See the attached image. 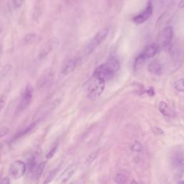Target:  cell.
<instances>
[{
	"label": "cell",
	"instance_id": "4316f807",
	"mask_svg": "<svg viewBox=\"0 0 184 184\" xmlns=\"http://www.w3.org/2000/svg\"><path fill=\"white\" fill-rule=\"evenodd\" d=\"M184 7V1H181L178 3V7L180 8H182V7Z\"/></svg>",
	"mask_w": 184,
	"mask_h": 184
},
{
	"label": "cell",
	"instance_id": "d4e9b609",
	"mask_svg": "<svg viewBox=\"0 0 184 184\" xmlns=\"http://www.w3.org/2000/svg\"><path fill=\"white\" fill-rule=\"evenodd\" d=\"M13 5H14V7H20L22 5V2L21 1H14L13 2Z\"/></svg>",
	"mask_w": 184,
	"mask_h": 184
},
{
	"label": "cell",
	"instance_id": "30bf717a",
	"mask_svg": "<svg viewBox=\"0 0 184 184\" xmlns=\"http://www.w3.org/2000/svg\"><path fill=\"white\" fill-rule=\"evenodd\" d=\"M159 51V46L156 43H152L148 45L145 48L144 51L141 53V55L145 59L152 58L157 54V53Z\"/></svg>",
	"mask_w": 184,
	"mask_h": 184
},
{
	"label": "cell",
	"instance_id": "9c48e42d",
	"mask_svg": "<svg viewBox=\"0 0 184 184\" xmlns=\"http://www.w3.org/2000/svg\"><path fill=\"white\" fill-rule=\"evenodd\" d=\"M78 63H79V58H73L70 59L63 67L61 73L64 76H67L72 73L77 66Z\"/></svg>",
	"mask_w": 184,
	"mask_h": 184
},
{
	"label": "cell",
	"instance_id": "f546056e",
	"mask_svg": "<svg viewBox=\"0 0 184 184\" xmlns=\"http://www.w3.org/2000/svg\"><path fill=\"white\" fill-rule=\"evenodd\" d=\"M71 184H72V183H71Z\"/></svg>",
	"mask_w": 184,
	"mask_h": 184
},
{
	"label": "cell",
	"instance_id": "ac0fdd59",
	"mask_svg": "<svg viewBox=\"0 0 184 184\" xmlns=\"http://www.w3.org/2000/svg\"><path fill=\"white\" fill-rule=\"evenodd\" d=\"M174 162L178 167H183L184 165V158L179 153H178L175 155Z\"/></svg>",
	"mask_w": 184,
	"mask_h": 184
},
{
	"label": "cell",
	"instance_id": "ba28073f",
	"mask_svg": "<svg viewBox=\"0 0 184 184\" xmlns=\"http://www.w3.org/2000/svg\"><path fill=\"white\" fill-rule=\"evenodd\" d=\"M173 37V31L171 27H166L163 30L160 38V42L163 47H167L172 41Z\"/></svg>",
	"mask_w": 184,
	"mask_h": 184
},
{
	"label": "cell",
	"instance_id": "9a60e30c",
	"mask_svg": "<svg viewBox=\"0 0 184 184\" xmlns=\"http://www.w3.org/2000/svg\"><path fill=\"white\" fill-rule=\"evenodd\" d=\"M98 152H99V150H96V151L92 152V153H91L90 155H89L88 157H86V161H85V163H86V165H91L94 161H95L98 155Z\"/></svg>",
	"mask_w": 184,
	"mask_h": 184
},
{
	"label": "cell",
	"instance_id": "277c9868",
	"mask_svg": "<svg viewBox=\"0 0 184 184\" xmlns=\"http://www.w3.org/2000/svg\"><path fill=\"white\" fill-rule=\"evenodd\" d=\"M33 96V89L32 87L30 86L25 87V89L22 92L17 110L21 112V111L25 110V109H27L29 107V105L30 104L31 101H32Z\"/></svg>",
	"mask_w": 184,
	"mask_h": 184
},
{
	"label": "cell",
	"instance_id": "6da1fadb",
	"mask_svg": "<svg viewBox=\"0 0 184 184\" xmlns=\"http://www.w3.org/2000/svg\"><path fill=\"white\" fill-rule=\"evenodd\" d=\"M120 68V64L119 61L115 58H112L107 63L96 67L93 72V77L106 81L111 79L114 76L115 73L118 71Z\"/></svg>",
	"mask_w": 184,
	"mask_h": 184
},
{
	"label": "cell",
	"instance_id": "8fae6325",
	"mask_svg": "<svg viewBox=\"0 0 184 184\" xmlns=\"http://www.w3.org/2000/svg\"><path fill=\"white\" fill-rule=\"evenodd\" d=\"M148 70H150V72L154 74H156V75H161V73H162V67H161V65L159 64V63L154 62L150 63L148 66Z\"/></svg>",
	"mask_w": 184,
	"mask_h": 184
},
{
	"label": "cell",
	"instance_id": "4fadbf2b",
	"mask_svg": "<svg viewBox=\"0 0 184 184\" xmlns=\"http://www.w3.org/2000/svg\"><path fill=\"white\" fill-rule=\"evenodd\" d=\"M45 164L46 162H42L41 163H40V164L36 167L35 171L33 172V178H34L35 180H38L39 178H40V176H41L42 172H43L44 170L45 167Z\"/></svg>",
	"mask_w": 184,
	"mask_h": 184
},
{
	"label": "cell",
	"instance_id": "83f0119b",
	"mask_svg": "<svg viewBox=\"0 0 184 184\" xmlns=\"http://www.w3.org/2000/svg\"><path fill=\"white\" fill-rule=\"evenodd\" d=\"M131 184H138V183H137V182L136 181H135V180H133V181H132Z\"/></svg>",
	"mask_w": 184,
	"mask_h": 184
},
{
	"label": "cell",
	"instance_id": "7c38bea8",
	"mask_svg": "<svg viewBox=\"0 0 184 184\" xmlns=\"http://www.w3.org/2000/svg\"><path fill=\"white\" fill-rule=\"evenodd\" d=\"M158 108H159L160 111H161V112L162 113L164 116L169 117L171 115V113H172L171 109L169 107V106L167 104V103H165V101L160 102L159 105H158Z\"/></svg>",
	"mask_w": 184,
	"mask_h": 184
},
{
	"label": "cell",
	"instance_id": "484cf974",
	"mask_svg": "<svg viewBox=\"0 0 184 184\" xmlns=\"http://www.w3.org/2000/svg\"><path fill=\"white\" fill-rule=\"evenodd\" d=\"M0 184H10V180H9V178H3V179L2 180L1 183Z\"/></svg>",
	"mask_w": 184,
	"mask_h": 184
},
{
	"label": "cell",
	"instance_id": "7a4b0ae2",
	"mask_svg": "<svg viewBox=\"0 0 184 184\" xmlns=\"http://www.w3.org/2000/svg\"><path fill=\"white\" fill-rule=\"evenodd\" d=\"M106 81L104 80L92 77L86 89L87 97L95 100L101 95L105 89Z\"/></svg>",
	"mask_w": 184,
	"mask_h": 184
},
{
	"label": "cell",
	"instance_id": "cb8c5ba5",
	"mask_svg": "<svg viewBox=\"0 0 184 184\" xmlns=\"http://www.w3.org/2000/svg\"><path fill=\"white\" fill-rule=\"evenodd\" d=\"M57 149V147H55V148H53V149H52L51 151H50L47 154V155H46V157H47L48 159H51L52 157H53V155H54L55 151H56Z\"/></svg>",
	"mask_w": 184,
	"mask_h": 184
},
{
	"label": "cell",
	"instance_id": "44dd1931",
	"mask_svg": "<svg viewBox=\"0 0 184 184\" xmlns=\"http://www.w3.org/2000/svg\"><path fill=\"white\" fill-rule=\"evenodd\" d=\"M10 128L6 127V126H2V127H0V138L7 136L9 133H10Z\"/></svg>",
	"mask_w": 184,
	"mask_h": 184
},
{
	"label": "cell",
	"instance_id": "52a82bcc",
	"mask_svg": "<svg viewBox=\"0 0 184 184\" xmlns=\"http://www.w3.org/2000/svg\"><path fill=\"white\" fill-rule=\"evenodd\" d=\"M152 11H153V10H152V5L151 2H149L148 6L145 9V10H143L140 14L135 16L133 18V22L135 24H137V25H140V24L143 23V22L149 19L150 17L152 15Z\"/></svg>",
	"mask_w": 184,
	"mask_h": 184
},
{
	"label": "cell",
	"instance_id": "5b68a950",
	"mask_svg": "<svg viewBox=\"0 0 184 184\" xmlns=\"http://www.w3.org/2000/svg\"><path fill=\"white\" fill-rule=\"evenodd\" d=\"M26 168H27V166L23 161L17 160V161H14V162L12 163L9 170H10V173L13 178L19 179L25 173Z\"/></svg>",
	"mask_w": 184,
	"mask_h": 184
},
{
	"label": "cell",
	"instance_id": "f1b7e54d",
	"mask_svg": "<svg viewBox=\"0 0 184 184\" xmlns=\"http://www.w3.org/2000/svg\"><path fill=\"white\" fill-rule=\"evenodd\" d=\"M178 184H184V181H181L178 183Z\"/></svg>",
	"mask_w": 184,
	"mask_h": 184
},
{
	"label": "cell",
	"instance_id": "8992f818",
	"mask_svg": "<svg viewBox=\"0 0 184 184\" xmlns=\"http://www.w3.org/2000/svg\"><path fill=\"white\" fill-rule=\"evenodd\" d=\"M78 167H79V164H78V163H74V164H72L70 165V166H68V168L61 174V176H59L58 178V183H66V182L73 176V174L75 173L76 170H77Z\"/></svg>",
	"mask_w": 184,
	"mask_h": 184
},
{
	"label": "cell",
	"instance_id": "5bb4252c",
	"mask_svg": "<svg viewBox=\"0 0 184 184\" xmlns=\"http://www.w3.org/2000/svg\"><path fill=\"white\" fill-rule=\"evenodd\" d=\"M36 38V33H29L24 37V42L25 44H31L35 41Z\"/></svg>",
	"mask_w": 184,
	"mask_h": 184
},
{
	"label": "cell",
	"instance_id": "2e32d148",
	"mask_svg": "<svg viewBox=\"0 0 184 184\" xmlns=\"http://www.w3.org/2000/svg\"><path fill=\"white\" fill-rule=\"evenodd\" d=\"M59 168H55L53 170H52V171L49 174H48V176H47V178L45 179V181L43 182V183L42 184H48L49 183H51V182L53 181V179H54L55 176H56V174L58 173V172Z\"/></svg>",
	"mask_w": 184,
	"mask_h": 184
},
{
	"label": "cell",
	"instance_id": "7402d4cb",
	"mask_svg": "<svg viewBox=\"0 0 184 184\" xmlns=\"http://www.w3.org/2000/svg\"><path fill=\"white\" fill-rule=\"evenodd\" d=\"M131 149H132V150H133V151L140 152V151H141V150H142V145H141V143L140 142H138V141H136V142H135L133 145Z\"/></svg>",
	"mask_w": 184,
	"mask_h": 184
},
{
	"label": "cell",
	"instance_id": "d6986e66",
	"mask_svg": "<svg viewBox=\"0 0 184 184\" xmlns=\"http://www.w3.org/2000/svg\"><path fill=\"white\" fill-rule=\"evenodd\" d=\"M115 181L118 184H125L126 183V177L122 173L117 174L115 177Z\"/></svg>",
	"mask_w": 184,
	"mask_h": 184
},
{
	"label": "cell",
	"instance_id": "603a6c76",
	"mask_svg": "<svg viewBox=\"0 0 184 184\" xmlns=\"http://www.w3.org/2000/svg\"><path fill=\"white\" fill-rule=\"evenodd\" d=\"M7 97V96L6 94H2V95L0 96V111L4 108L5 104H6Z\"/></svg>",
	"mask_w": 184,
	"mask_h": 184
},
{
	"label": "cell",
	"instance_id": "ffe728a7",
	"mask_svg": "<svg viewBox=\"0 0 184 184\" xmlns=\"http://www.w3.org/2000/svg\"><path fill=\"white\" fill-rule=\"evenodd\" d=\"M175 88L179 92H184V79H180L175 83Z\"/></svg>",
	"mask_w": 184,
	"mask_h": 184
},
{
	"label": "cell",
	"instance_id": "3957f363",
	"mask_svg": "<svg viewBox=\"0 0 184 184\" xmlns=\"http://www.w3.org/2000/svg\"><path fill=\"white\" fill-rule=\"evenodd\" d=\"M108 33V27H104V28L101 29V30L98 31V33H96V35L94 36V38L92 39L90 42H89L86 46V48H85L84 51H83V54H84V55H88L90 54V53H92V52L94 51V49H96V48L105 40V38L107 37Z\"/></svg>",
	"mask_w": 184,
	"mask_h": 184
},
{
	"label": "cell",
	"instance_id": "e0dca14e",
	"mask_svg": "<svg viewBox=\"0 0 184 184\" xmlns=\"http://www.w3.org/2000/svg\"><path fill=\"white\" fill-rule=\"evenodd\" d=\"M51 48H52L51 45L48 44L47 45L45 46V47L42 48V51L40 52V54H39V58H40V59L44 58L50 53V51H51Z\"/></svg>",
	"mask_w": 184,
	"mask_h": 184
}]
</instances>
